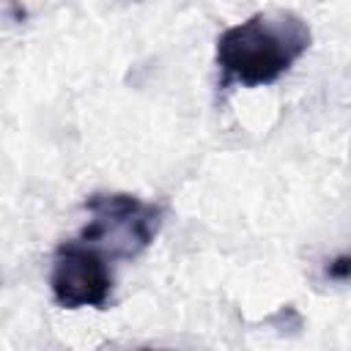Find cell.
<instances>
[{
    "mask_svg": "<svg viewBox=\"0 0 351 351\" xmlns=\"http://www.w3.org/2000/svg\"><path fill=\"white\" fill-rule=\"evenodd\" d=\"M310 25L293 11H258L217 38L219 88H263L277 82L310 49Z\"/></svg>",
    "mask_w": 351,
    "mask_h": 351,
    "instance_id": "obj_1",
    "label": "cell"
},
{
    "mask_svg": "<svg viewBox=\"0 0 351 351\" xmlns=\"http://www.w3.org/2000/svg\"><path fill=\"white\" fill-rule=\"evenodd\" d=\"M88 222L80 239L110 261L140 255L159 233L165 208L126 192H96L85 200Z\"/></svg>",
    "mask_w": 351,
    "mask_h": 351,
    "instance_id": "obj_2",
    "label": "cell"
},
{
    "mask_svg": "<svg viewBox=\"0 0 351 351\" xmlns=\"http://www.w3.org/2000/svg\"><path fill=\"white\" fill-rule=\"evenodd\" d=\"M49 291L52 299L66 310L104 307L112 293V271L107 255L82 239L60 244L52 258Z\"/></svg>",
    "mask_w": 351,
    "mask_h": 351,
    "instance_id": "obj_3",
    "label": "cell"
},
{
    "mask_svg": "<svg viewBox=\"0 0 351 351\" xmlns=\"http://www.w3.org/2000/svg\"><path fill=\"white\" fill-rule=\"evenodd\" d=\"M326 271H329V277L346 280V277H348V255H340L337 261H332V266H329Z\"/></svg>",
    "mask_w": 351,
    "mask_h": 351,
    "instance_id": "obj_4",
    "label": "cell"
}]
</instances>
